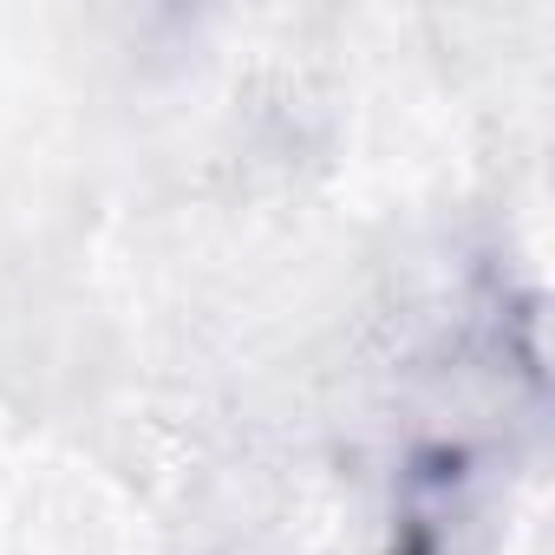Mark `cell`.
Returning <instances> with one entry per match:
<instances>
[]
</instances>
